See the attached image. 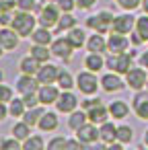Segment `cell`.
Returning a JSON list of instances; mask_svg holds the SVG:
<instances>
[{"instance_id":"1","label":"cell","mask_w":148,"mask_h":150,"mask_svg":"<svg viewBox=\"0 0 148 150\" xmlns=\"http://www.w3.org/2000/svg\"><path fill=\"white\" fill-rule=\"evenodd\" d=\"M60 17H62V11H60L56 0H41L39 2V6H37V23L41 27L56 29Z\"/></svg>"},{"instance_id":"2","label":"cell","mask_w":148,"mask_h":150,"mask_svg":"<svg viewBox=\"0 0 148 150\" xmlns=\"http://www.w3.org/2000/svg\"><path fill=\"white\" fill-rule=\"evenodd\" d=\"M37 17L35 13H27V11H15V17H13V23L11 27L21 35V37H31V33L37 29Z\"/></svg>"},{"instance_id":"3","label":"cell","mask_w":148,"mask_h":150,"mask_svg":"<svg viewBox=\"0 0 148 150\" xmlns=\"http://www.w3.org/2000/svg\"><path fill=\"white\" fill-rule=\"evenodd\" d=\"M113 19H115V15H113L111 11H99L97 15L86 17L84 27H86V29H91L93 33H103V35H105V33H111Z\"/></svg>"},{"instance_id":"4","label":"cell","mask_w":148,"mask_h":150,"mask_svg":"<svg viewBox=\"0 0 148 150\" xmlns=\"http://www.w3.org/2000/svg\"><path fill=\"white\" fill-rule=\"evenodd\" d=\"M132 66H134V56H132L130 52H123V54H109V56L105 58V68H109V70L121 74V76H125Z\"/></svg>"},{"instance_id":"5","label":"cell","mask_w":148,"mask_h":150,"mask_svg":"<svg viewBox=\"0 0 148 150\" xmlns=\"http://www.w3.org/2000/svg\"><path fill=\"white\" fill-rule=\"evenodd\" d=\"M99 86H101V78H97V72H91V70L78 72V76H76V88L80 91V95H84V97L97 95Z\"/></svg>"},{"instance_id":"6","label":"cell","mask_w":148,"mask_h":150,"mask_svg":"<svg viewBox=\"0 0 148 150\" xmlns=\"http://www.w3.org/2000/svg\"><path fill=\"white\" fill-rule=\"evenodd\" d=\"M50 50H52V54L58 58V60H62L64 64H70V60H72V54H74V45L68 41V37L64 35V37H56L52 43H50Z\"/></svg>"},{"instance_id":"7","label":"cell","mask_w":148,"mask_h":150,"mask_svg":"<svg viewBox=\"0 0 148 150\" xmlns=\"http://www.w3.org/2000/svg\"><path fill=\"white\" fill-rule=\"evenodd\" d=\"M146 82H148V70L144 66H132L125 74V84L134 91H142L146 88Z\"/></svg>"},{"instance_id":"8","label":"cell","mask_w":148,"mask_h":150,"mask_svg":"<svg viewBox=\"0 0 148 150\" xmlns=\"http://www.w3.org/2000/svg\"><path fill=\"white\" fill-rule=\"evenodd\" d=\"M134 29H136V17H134L130 11H125V13H121V15H115L113 25H111V31L130 35Z\"/></svg>"},{"instance_id":"9","label":"cell","mask_w":148,"mask_h":150,"mask_svg":"<svg viewBox=\"0 0 148 150\" xmlns=\"http://www.w3.org/2000/svg\"><path fill=\"white\" fill-rule=\"evenodd\" d=\"M84 146H91V144H97V140H101V136H99V125L97 123H93V121H86L84 125H80L78 129H76V134H74Z\"/></svg>"},{"instance_id":"10","label":"cell","mask_w":148,"mask_h":150,"mask_svg":"<svg viewBox=\"0 0 148 150\" xmlns=\"http://www.w3.org/2000/svg\"><path fill=\"white\" fill-rule=\"evenodd\" d=\"M132 109H134V113H136L138 119L148 121V88L136 91V95L132 99Z\"/></svg>"},{"instance_id":"11","label":"cell","mask_w":148,"mask_h":150,"mask_svg":"<svg viewBox=\"0 0 148 150\" xmlns=\"http://www.w3.org/2000/svg\"><path fill=\"white\" fill-rule=\"evenodd\" d=\"M127 84H125V80H121V74H117V72H107V74H103L101 76V88L105 91V93H119V91H123Z\"/></svg>"},{"instance_id":"12","label":"cell","mask_w":148,"mask_h":150,"mask_svg":"<svg viewBox=\"0 0 148 150\" xmlns=\"http://www.w3.org/2000/svg\"><path fill=\"white\" fill-rule=\"evenodd\" d=\"M127 50H130V37L123 33L111 31V35L107 37V52L109 54H123Z\"/></svg>"},{"instance_id":"13","label":"cell","mask_w":148,"mask_h":150,"mask_svg":"<svg viewBox=\"0 0 148 150\" xmlns=\"http://www.w3.org/2000/svg\"><path fill=\"white\" fill-rule=\"evenodd\" d=\"M74 109H78V97L72 91H62L60 99L56 101V111L58 113H72Z\"/></svg>"},{"instance_id":"14","label":"cell","mask_w":148,"mask_h":150,"mask_svg":"<svg viewBox=\"0 0 148 150\" xmlns=\"http://www.w3.org/2000/svg\"><path fill=\"white\" fill-rule=\"evenodd\" d=\"M39 80H37V76L35 74H21L19 78H17V82H15V88H17V93L19 95H27V93H37L39 91Z\"/></svg>"},{"instance_id":"15","label":"cell","mask_w":148,"mask_h":150,"mask_svg":"<svg viewBox=\"0 0 148 150\" xmlns=\"http://www.w3.org/2000/svg\"><path fill=\"white\" fill-rule=\"evenodd\" d=\"M60 93H62V88L58 84H41L37 91V97H39L41 105L50 107V105H56V101L60 99Z\"/></svg>"},{"instance_id":"16","label":"cell","mask_w":148,"mask_h":150,"mask_svg":"<svg viewBox=\"0 0 148 150\" xmlns=\"http://www.w3.org/2000/svg\"><path fill=\"white\" fill-rule=\"evenodd\" d=\"M58 74H60V66H56L52 62H45V64H41V68L37 70L35 76H37L39 84H56Z\"/></svg>"},{"instance_id":"17","label":"cell","mask_w":148,"mask_h":150,"mask_svg":"<svg viewBox=\"0 0 148 150\" xmlns=\"http://www.w3.org/2000/svg\"><path fill=\"white\" fill-rule=\"evenodd\" d=\"M0 43H2L4 52H15L21 43V35L8 25V27H2L0 29Z\"/></svg>"},{"instance_id":"18","label":"cell","mask_w":148,"mask_h":150,"mask_svg":"<svg viewBox=\"0 0 148 150\" xmlns=\"http://www.w3.org/2000/svg\"><path fill=\"white\" fill-rule=\"evenodd\" d=\"M86 115H89V121H93V123H97V125H101L103 121H107L111 115H109V107L101 101V103H97L95 107H91V109H86Z\"/></svg>"},{"instance_id":"19","label":"cell","mask_w":148,"mask_h":150,"mask_svg":"<svg viewBox=\"0 0 148 150\" xmlns=\"http://www.w3.org/2000/svg\"><path fill=\"white\" fill-rule=\"evenodd\" d=\"M60 125V117H58V111H45L37 123V127L41 132H56Z\"/></svg>"},{"instance_id":"20","label":"cell","mask_w":148,"mask_h":150,"mask_svg":"<svg viewBox=\"0 0 148 150\" xmlns=\"http://www.w3.org/2000/svg\"><path fill=\"white\" fill-rule=\"evenodd\" d=\"M99 136H101V142L105 144V146H109V144H113L115 140H117V125H113V121H103L101 125H99Z\"/></svg>"},{"instance_id":"21","label":"cell","mask_w":148,"mask_h":150,"mask_svg":"<svg viewBox=\"0 0 148 150\" xmlns=\"http://www.w3.org/2000/svg\"><path fill=\"white\" fill-rule=\"evenodd\" d=\"M84 68L91 72H101L105 68V56L99 52H89L84 58Z\"/></svg>"},{"instance_id":"22","label":"cell","mask_w":148,"mask_h":150,"mask_svg":"<svg viewBox=\"0 0 148 150\" xmlns=\"http://www.w3.org/2000/svg\"><path fill=\"white\" fill-rule=\"evenodd\" d=\"M66 37H68V41H70L76 50H80L82 45H86V39H89V37H86V31H84L82 27H78V25L72 27L70 31H66Z\"/></svg>"},{"instance_id":"23","label":"cell","mask_w":148,"mask_h":150,"mask_svg":"<svg viewBox=\"0 0 148 150\" xmlns=\"http://www.w3.org/2000/svg\"><path fill=\"white\" fill-rule=\"evenodd\" d=\"M86 50L89 52H99V54H105L107 52V39L103 33H93L89 35L86 39Z\"/></svg>"},{"instance_id":"24","label":"cell","mask_w":148,"mask_h":150,"mask_svg":"<svg viewBox=\"0 0 148 150\" xmlns=\"http://www.w3.org/2000/svg\"><path fill=\"white\" fill-rule=\"evenodd\" d=\"M31 41H33V43H41V45H50V43L54 41V33H52V29L39 25V27L31 33Z\"/></svg>"},{"instance_id":"25","label":"cell","mask_w":148,"mask_h":150,"mask_svg":"<svg viewBox=\"0 0 148 150\" xmlns=\"http://www.w3.org/2000/svg\"><path fill=\"white\" fill-rule=\"evenodd\" d=\"M39 68H41V62H37L31 54L19 60V70H21V74H37Z\"/></svg>"},{"instance_id":"26","label":"cell","mask_w":148,"mask_h":150,"mask_svg":"<svg viewBox=\"0 0 148 150\" xmlns=\"http://www.w3.org/2000/svg\"><path fill=\"white\" fill-rule=\"evenodd\" d=\"M107 107H109V115L113 119H125L130 113V105L125 101H111Z\"/></svg>"},{"instance_id":"27","label":"cell","mask_w":148,"mask_h":150,"mask_svg":"<svg viewBox=\"0 0 148 150\" xmlns=\"http://www.w3.org/2000/svg\"><path fill=\"white\" fill-rule=\"evenodd\" d=\"M43 107H45V105H35V107H29V109L23 113V117H21V119H23V121H27L31 127H35V125L39 123L41 115L45 113V109H43Z\"/></svg>"},{"instance_id":"28","label":"cell","mask_w":148,"mask_h":150,"mask_svg":"<svg viewBox=\"0 0 148 150\" xmlns=\"http://www.w3.org/2000/svg\"><path fill=\"white\" fill-rule=\"evenodd\" d=\"M76 25H78V19L72 13H62V17H60V21L56 25V33H66L72 27H76Z\"/></svg>"},{"instance_id":"29","label":"cell","mask_w":148,"mask_h":150,"mask_svg":"<svg viewBox=\"0 0 148 150\" xmlns=\"http://www.w3.org/2000/svg\"><path fill=\"white\" fill-rule=\"evenodd\" d=\"M29 52H31V56H33L37 62H41V64L50 62V58L54 56V54H52V50H50V45H41V43H33Z\"/></svg>"},{"instance_id":"30","label":"cell","mask_w":148,"mask_h":150,"mask_svg":"<svg viewBox=\"0 0 148 150\" xmlns=\"http://www.w3.org/2000/svg\"><path fill=\"white\" fill-rule=\"evenodd\" d=\"M86 121H89V115H86V111L80 107V109H74V111L70 113V117H68V127L76 132V129H78L80 125H84Z\"/></svg>"},{"instance_id":"31","label":"cell","mask_w":148,"mask_h":150,"mask_svg":"<svg viewBox=\"0 0 148 150\" xmlns=\"http://www.w3.org/2000/svg\"><path fill=\"white\" fill-rule=\"evenodd\" d=\"M56 84L62 88V91H72L74 86H76V78L68 72V70H64V68H60V74H58V80H56Z\"/></svg>"},{"instance_id":"32","label":"cell","mask_w":148,"mask_h":150,"mask_svg":"<svg viewBox=\"0 0 148 150\" xmlns=\"http://www.w3.org/2000/svg\"><path fill=\"white\" fill-rule=\"evenodd\" d=\"M31 129H33V127H31L27 121H23V119H21V121H15V123H13V127H11V134L23 142V140H27V138L31 136Z\"/></svg>"},{"instance_id":"33","label":"cell","mask_w":148,"mask_h":150,"mask_svg":"<svg viewBox=\"0 0 148 150\" xmlns=\"http://www.w3.org/2000/svg\"><path fill=\"white\" fill-rule=\"evenodd\" d=\"M25 111H27V105H25L23 97H13V101L8 103V115H13V117H23Z\"/></svg>"},{"instance_id":"34","label":"cell","mask_w":148,"mask_h":150,"mask_svg":"<svg viewBox=\"0 0 148 150\" xmlns=\"http://www.w3.org/2000/svg\"><path fill=\"white\" fill-rule=\"evenodd\" d=\"M45 148V140L39 134H31L27 140H23V150H43Z\"/></svg>"},{"instance_id":"35","label":"cell","mask_w":148,"mask_h":150,"mask_svg":"<svg viewBox=\"0 0 148 150\" xmlns=\"http://www.w3.org/2000/svg\"><path fill=\"white\" fill-rule=\"evenodd\" d=\"M142 39H144V43L148 41V15L144 13L142 17H136V29H134Z\"/></svg>"},{"instance_id":"36","label":"cell","mask_w":148,"mask_h":150,"mask_svg":"<svg viewBox=\"0 0 148 150\" xmlns=\"http://www.w3.org/2000/svg\"><path fill=\"white\" fill-rule=\"evenodd\" d=\"M117 140L125 146V144H130L132 140H134V129L130 127V125H125V123H121V125H117Z\"/></svg>"},{"instance_id":"37","label":"cell","mask_w":148,"mask_h":150,"mask_svg":"<svg viewBox=\"0 0 148 150\" xmlns=\"http://www.w3.org/2000/svg\"><path fill=\"white\" fill-rule=\"evenodd\" d=\"M13 17H15V11L0 2V27H8L13 23Z\"/></svg>"},{"instance_id":"38","label":"cell","mask_w":148,"mask_h":150,"mask_svg":"<svg viewBox=\"0 0 148 150\" xmlns=\"http://www.w3.org/2000/svg\"><path fill=\"white\" fill-rule=\"evenodd\" d=\"M0 148H2V150H19V148H23V142H21L19 138L11 136V138L0 140Z\"/></svg>"},{"instance_id":"39","label":"cell","mask_w":148,"mask_h":150,"mask_svg":"<svg viewBox=\"0 0 148 150\" xmlns=\"http://www.w3.org/2000/svg\"><path fill=\"white\" fill-rule=\"evenodd\" d=\"M39 2L37 0H19L17 2V11H27V13H37Z\"/></svg>"},{"instance_id":"40","label":"cell","mask_w":148,"mask_h":150,"mask_svg":"<svg viewBox=\"0 0 148 150\" xmlns=\"http://www.w3.org/2000/svg\"><path fill=\"white\" fill-rule=\"evenodd\" d=\"M58 148H68V140L64 138V136H56V138H52L50 142H47V150H58Z\"/></svg>"},{"instance_id":"41","label":"cell","mask_w":148,"mask_h":150,"mask_svg":"<svg viewBox=\"0 0 148 150\" xmlns=\"http://www.w3.org/2000/svg\"><path fill=\"white\" fill-rule=\"evenodd\" d=\"M115 2H117V6H119V8L130 11V13L142 6V0H115Z\"/></svg>"},{"instance_id":"42","label":"cell","mask_w":148,"mask_h":150,"mask_svg":"<svg viewBox=\"0 0 148 150\" xmlns=\"http://www.w3.org/2000/svg\"><path fill=\"white\" fill-rule=\"evenodd\" d=\"M15 97V91L8 86V84H2L0 82V103H11Z\"/></svg>"},{"instance_id":"43","label":"cell","mask_w":148,"mask_h":150,"mask_svg":"<svg viewBox=\"0 0 148 150\" xmlns=\"http://www.w3.org/2000/svg\"><path fill=\"white\" fill-rule=\"evenodd\" d=\"M62 13H72L76 8V0H56Z\"/></svg>"},{"instance_id":"44","label":"cell","mask_w":148,"mask_h":150,"mask_svg":"<svg viewBox=\"0 0 148 150\" xmlns=\"http://www.w3.org/2000/svg\"><path fill=\"white\" fill-rule=\"evenodd\" d=\"M21 97H23V101H25L27 109H29V107H35V105H41V103H39L37 93H27V95H21Z\"/></svg>"},{"instance_id":"45","label":"cell","mask_w":148,"mask_h":150,"mask_svg":"<svg viewBox=\"0 0 148 150\" xmlns=\"http://www.w3.org/2000/svg\"><path fill=\"white\" fill-rule=\"evenodd\" d=\"M97 103H101V99H99V97H93V95H91L89 99H84V101H80V107H82V109L86 111V109H91V107H95Z\"/></svg>"},{"instance_id":"46","label":"cell","mask_w":148,"mask_h":150,"mask_svg":"<svg viewBox=\"0 0 148 150\" xmlns=\"http://www.w3.org/2000/svg\"><path fill=\"white\" fill-rule=\"evenodd\" d=\"M97 4V0H76V8L78 11H89Z\"/></svg>"},{"instance_id":"47","label":"cell","mask_w":148,"mask_h":150,"mask_svg":"<svg viewBox=\"0 0 148 150\" xmlns=\"http://www.w3.org/2000/svg\"><path fill=\"white\" fill-rule=\"evenodd\" d=\"M138 64H140V66H144V68L148 70V50H146V52H142V54L138 56Z\"/></svg>"},{"instance_id":"48","label":"cell","mask_w":148,"mask_h":150,"mask_svg":"<svg viewBox=\"0 0 148 150\" xmlns=\"http://www.w3.org/2000/svg\"><path fill=\"white\" fill-rule=\"evenodd\" d=\"M8 117V103H0V121Z\"/></svg>"},{"instance_id":"49","label":"cell","mask_w":148,"mask_h":150,"mask_svg":"<svg viewBox=\"0 0 148 150\" xmlns=\"http://www.w3.org/2000/svg\"><path fill=\"white\" fill-rule=\"evenodd\" d=\"M130 41H132L134 45H140V43H144V39H142V37H140L136 31H132V33H130Z\"/></svg>"},{"instance_id":"50","label":"cell","mask_w":148,"mask_h":150,"mask_svg":"<svg viewBox=\"0 0 148 150\" xmlns=\"http://www.w3.org/2000/svg\"><path fill=\"white\" fill-rule=\"evenodd\" d=\"M0 2L6 4V6H8V8H13V11H17V2H19V0H0Z\"/></svg>"},{"instance_id":"51","label":"cell","mask_w":148,"mask_h":150,"mask_svg":"<svg viewBox=\"0 0 148 150\" xmlns=\"http://www.w3.org/2000/svg\"><path fill=\"white\" fill-rule=\"evenodd\" d=\"M140 8H142V11L148 15V0H142V6H140Z\"/></svg>"},{"instance_id":"52","label":"cell","mask_w":148,"mask_h":150,"mask_svg":"<svg viewBox=\"0 0 148 150\" xmlns=\"http://www.w3.org/2000/svg\"><path fill=\"white\" fill-rule=\"evenodd\" d=\"M144 144H146V146H148V129H146V132H144Z\"/></svg>"},{"instance_id":"53","label":"cell","mask_w":148,"mask_h":150,"mask_svg":"<svg viewBox=\"0 0 148 150\" xmlns=\"http://www.w3.org/2000/svg\"><path fill=\"white\" fill-rule=\"evenodd\" d=\"M2 54H4V47H2V43H0V58H2Z\"/></svg>"},{"instance_id":"54","label":"cell","mask_w":148,"mask_h":150,"mask_svg":"<svg viewBox=\"0 0 148 150\" xmlns=\"http://www.w3.org/2000/svg\"><path fill=\"white\" fill-rule=\"evenodd\" d=\"M2 80H4V72H2V70H0V82H2Z\"/></svg>"},{"instance_id":"55","label":"cell","mask_w":148,"mask_h":150,"mask_svg":"<svg viewBox=\"0 0 148 150\" xmlns=\"http://www.w3.org/2000/svg\"><path fill=\"white\" fill-rule=\"evenodd\" d=\"M146 88H148V82H146Z\"/></svg>"},{"instance_id":"56","label":"cell","mask_w":148,"mask_h":150,"mask_svg":"<svg viewBox=\"0 0 148 150\" xmlns=\"http://www.w3.org/2000/svg\"><path fill=\"white\" fill-rule=\"evenodd\" d=\"M146 43H148V41H146Z\"/></svg>"}]
</instances>
